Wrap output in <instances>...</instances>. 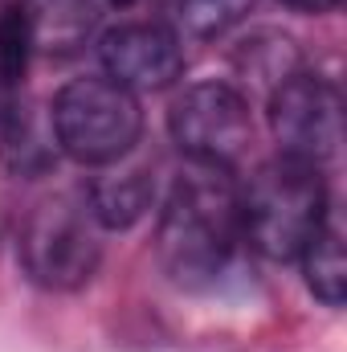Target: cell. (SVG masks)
Masks as SVG:
<instances>
[{"label": "cell", "mask_w": 347, "mask_h": 352, "mask_svg": "<svg viewBox=\"0 0 347 352\" xmlns=\"http://www.w3.org/2000/svg\"><path fill=\"white\" fill-rule=\"evenodd\" d=\"M270 131L290 160L315 168L331 160L344 140V98L335 82L302 70L290 74L278 90H270Z\"/></svg>", "instance_id": "6"}, {"label": "cell", "mask_w": 347, "mask_h": 352, "mask_svg": "<svg viewBox=\"0 0 347 352\" xmlns=\"http://www.w3.org/2000/svg\"><path fill=\"white\" fill-rule=\"evenodd\" d=\"M168 131L192 164L229 168L254 144V119L241 90L229 82H196L168 111Z\"/></svg>", "instance_id": "5"}, {"label": "cell", "mask_w": 347, "mask_h": 352, "mask_svg": "<svg viewBox=\"0 0 347 352\" xmlns=\"http://www.w3.org/2000/svg\"><path fill=\"white\" fill-rule=\"evenodd\" d=\"M49 123L66 156L82 164H115L139 144L143 111L131 90L110 78H78L58 90Z\"/></svg>", "instance_id": "3"}, {"label": "cell", "mask_w": 347, "mask_h": 352, "mask_svg": "<svg viewBox=\"0 0 347 352\" xmlns=\"http://www.w3.org/2000/svg\"><path fill=\"white\" fill-rule=\"evenodd\" d=\"M110 4H115V8H131L135 0H110Z\"/></svg>", "instance_id": "15"}, {"label": "cell", "mask_w": 347, "mask_h": 352, "mask_svg": "<svg viewBox=\"0 0 347 352\" xmlns=\"http://www.w3.org/2000/svg\"><path fill=\"white\" fill-rule=\"evenodd\" d=\"M241 238V197L229 180V168L188 164L176 176L160 213L156 250L160 263L180 287L213 283Z\"/></svg>", "instance_id": "1"}, {"label": "cell", "mask_w": 347, "mask_h": 352, "mask_svg": "<svg viewBox=\"0 0 347 352\" xmlns=\"http://www.w3.org/2000/svg\"><path fill=\"white\" fill-rule=\"evenodd\" d=\"M98 221L86 201L78 197H49L41 201L25 226L16 254L25 274L45 287V291H78L86 287L98 270L102 242H98Z\"/></svg>", "instance_id": "4"}, {"label": "cell", "mask_w": 347, "mask_h": 352, "mask_svg": "<svg viewBox=\"0 0 347 352\" xmlns=\"http://www.w3.org/2000/svg\"><path fill=\"white\" fill-rule=\"evenodd\" d=\"M156 201V180L143 164H123L102 173L86 192V205L102 230H127L135 226Z\"/></svg>", "instance_id": "8"}, {"label": "cell", "mask_w": 347, "mask_h": 352, "mask_svg": "<svg viewBox=\"0 0 347 352\" xmlns=\"http://www.w3.org/2000/svg\"><path fill=\"white\" fill-rule=\"evenodd\" d=\"M237 197H241V234L254 242L258 254L274 263L298 258L331 209L319 168L290 156L261 164L250 176L246 192Z\"/></svg>", "instance_id": "2"}, {"label": "cell", "mask_w": 347, "mask_h": 352, "mask_svg": "<svg viewBox=\"0 0 347 352\" xmlns=\"http://www.w3.org/2000/svg\"><path fill=\"white\" fill-rule=\"evenodd\" d=\"M302 270H307V287L327 303L339 307L347 295V254H344V221L335 209H327L323 226L315 230V238L302 246Z\"/></svg>", "instance_id": "10"}, {"label": "cell", "mask_w": 347, "mask_h": 352, "mask_svg": "<svg viewBox=\"0 0 347 352\" xmlns=\"http://www.w3.org/2000/svg\"><path fill=\"white\" fill-rule=\"evenodd\" d=\"M258 0H176V16L192 37H217L233 29Z\"/></svg>", "instance_id": "13"}, {"label": "cell", "mask_w": 347, "mask_h": 352, "mask_svg": "<svg viewBox=\"0 0 347 352\" xmlns=\"http://www.w3.org/2000/svg\"><path fill=\"white\" fill-rule=\"evenodd\" d=\"M0 4H16V0H0Z\"/></svg>", "instance_id": "16"}, {"label": "cell", "mask_w": 347, "mask_h": 352, "mask_svg": "<svg viewBox=\"0 0 347 352\" xmlns=\"http://www.w3.org/2000/svg\"><path fill=\"white\" fill-rule=\"evenodd\" d=\"M237 66L258 78V82H270L278 90L290 74H298V54H294V41L290 37H278V33H261L254 41H246L237 50Z\"/></svg>", "instance_id": "11"}, {"label": "cell", "mask_w": 347, "mask_h": 352, "mask_svg": "<svg viewBox=\"0 0 347 352\" xmlns=\"http://www.w3.org/2000/svg\"><path fill=\"white\" fill-rule=\"evenodd\" d=\"M98 58L106 66V78L135 90H164L184 74V45L172 29L152 21L119 25L102 37Z\"/></svg>", "instance_id": "7"}, {"label": "cell", "mask_w": 347, "mask_h": 352, "mask_svg": "<svg viewBox=\"0 0 347 352\" xmlns=\"http://www.w3.org/2000/svg\"><path fill=\"white\" fill-rule=\"evenodd\" d=\"M33 54V25H29V8L8 4L0 12V87L12 90L21 87L25 66Z\"/></svg>", "instance_id": "12"}, {"label": "cell", "mask_w": 347, "mask_h": 352, "mask_svg": "<svg viewBox=\"0 0 347 352\" xmlns=\"http://www.w3.org/2000/svg\"><path fill=\"white\" fill-rule=\"evenodd\" d=\"M0 156H4V164L12 173L21 176H37L53 164L58 140H53V123L41 115V107L8 102L4 131H0Z\"/></svg>", "instance_id": "9"}, {"label": "cell", "mask_w": 347, "mask_h": 352, "mask_svg": "<svg viewBox=\"0 0 347 352\" xmlns=\"http://www.w3.org/2000/svg\"><path fill=\"white\" fill-rule=\"evenodd\" d=\"M290 8H302V12H327V8H335L339 0H286Z\"/></svg>", "instance_id": "14"}]
</instances>
